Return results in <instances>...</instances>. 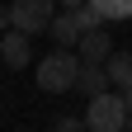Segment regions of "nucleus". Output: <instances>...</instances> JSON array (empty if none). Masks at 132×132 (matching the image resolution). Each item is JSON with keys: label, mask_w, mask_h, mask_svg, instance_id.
<instances>
[{"label": "nucleus", "mask_w": 132, "mask_h": 132, "mask_svg": "<svg viewBox=\"0 0 132 132\" xmlns=\"http://www.w3.org/2000/svg\"><path fill=\"white\" fill-rule=\"evenodd\" d=\"M80 52L76 47H52L43 61H38V90L47 94H66V90H76V80H80Z\"/></svg>", "instance_id": "1"}, {"label": "nucleus", "mask_w": 132, "mask_h": 132, "mask_svg": "<svg viewBox=\"0 0 132 132\" xmlns=\"http://www.w3.org/2000/svg\"><path fill=\"white\" fill-rule=\"evenodd\" d=\"M85 123H90V132H127V123H132L127 94L123 90H109V94L90 99L85 104Z\"/></svg>", "instance_id": "2"}, {"label": "nucleus", "mask_w": 132, "mask_h": 132, "mask_svg": "<svg viewBox=\"0 0 132 132\" xmlns=\"http://www.w3.org/2000/svg\"><path fill=\"white\" fill-rule=\"evenodd\" d=\"M52 5H57V0H14V5H10V24L24 28L28 38H33V33H47L52 19H57Z\"/></svg>", "instance_id": "3"}, {"label": "nucleus", "mask_w": 132, "mask_h": 132, "mask_svg": "<svg viewBox=\"0 0 132 132\" xmlns=\"http://www.w3.org/2000/svg\"><path fill=\"white\" fill-rule=\"evenodd\" d=\"M0 61H5L10 71H19V66L33 61V38L24 28H5V33H0Z\"/></svg>", "instance_id": "4"}, {"label": "nucleus", "mask_w": 132, "mask_h": 132, "mask_svg": "<svg viewBox=\"0 0 132 132\" xmlns=\"http://www.w3.org/2000/svg\"><path fill=\"white\" fill-rule=\"evenodd\" d=\"M52 43L57 47H80V38H85V24H80V14L76 10H57V19H52Z\"/></svg>", "instance_id": "5"}, {"label": "nucleus", "mask_w": 132, "mask_h": 132, "mask_svg": "<svg viewBox=\"0 0 132 132\" xmlns=\"http://www.w3.org/2000/svg\"><path fill=\"white\" fill-rule=\"evenodd\" d=\"M109 90H113V80H109L104 66H94V61L80 66V80H76V94L80 99H99V94H109Z\"/></svg>", "instance_id": "6"}, {"label": "nucleus", "mask_w": 132, "mask_h": 132, "mask_svg": "<svg viewBox=\"0 0 132 132\" xmlns=\"http://www.w3.org/2000/svg\"><path fill=\"white\" fill-rule=\"evenodd\" d=\"M76 52H80V61H94V66H104V61L113 57V38H109L104 28H90L85 38H80V47H76Z\"/></svg>", "instance_id": "7"}, {"label": "nucleus", "mask_w": 132, "mask_h": 132, "mask_svg": "<svg viewBox=\"0 0 132 132\" xmlns=\"http://www.w3.org/2000/svg\"><path fill=\"white\" fill-rule=\"evenodd\" d=\"M104 71H109V80H113V90H132V52H113L109 61H104Z\"/></svg>", "instance_id": "8"}, {"label": "nucleus", "mask_w": 132, "mask_h": 132, "mask_svg": "<svg viewBox=\"0 0 132 132\" xmlns=\"http://www.w3.org/2000/svg\"><path fill=\"white\" fill-rule=\"evenodd\" d=\"M99 10V19L104 24H118V19H132V0H90Z\"/></svg>", "instance_id": "9"}, {"label": "nucleus", "mask_w": 132, "mask_h": 132, "mask_svg": "<svg viewBox=\"0 0 132 132\" xmlns=\"http://www.w3.org/2000/svg\"><path fill=\"white\" fill-rule=\"evenodd\" d=\"M52 132H90V123H85V118H57Z\"/></svg>", "instance_id": "10"}, {"label": "nucleus", "mask_w": 132, "mask_h": 132, "mask_svg": "<svg viewBox=\"0 0 132 132\" xmlns=\"http://www.w3.org/2000/svg\"><path fill=\"white\" fill-rule=\"evenodd\" d=\"M61 10H80V5H90V0H57Z\"/></svg>", "instance_id": "11"}, {"label": "nucleus", "mask_w": 132, "mask_h": 132, "mask_svg": "<svg viewBox=\"0 0 132 132\" xmlns=\"http://www.w3.org/2000/svg\"><path fill=\"white\" fill-rule=\"evenodd\" d=\"M10 28V5H0V33Z\"/></svg>", "instance_id": "12"}, {"label": "nucleus", "mask_w": 132, "mask_h": 132, "mask_svg": "<svg viewBox=\"0 0 132 132\" xmlns=\"http://www.w3.org/2000/svg\"><path fill=\"white\" fill-rule=\"evenodd\" d=\"M127 113H132V90H127Z\"/></svg>", "instance_id": "13"}, {"label": "nucleus", "mask_w": 132, "mask_h": 132, "mask_svg": "<svg viewBox=\"0 0 132 132\" xmlns=\"http://www.w3.org/2000/svg\"><path fill=\"white\" fill-rule=\"evenodd\" d=\"M127 132H132V123H127Z\"/></svg>", "instance_id": "14"}]
</instances>
